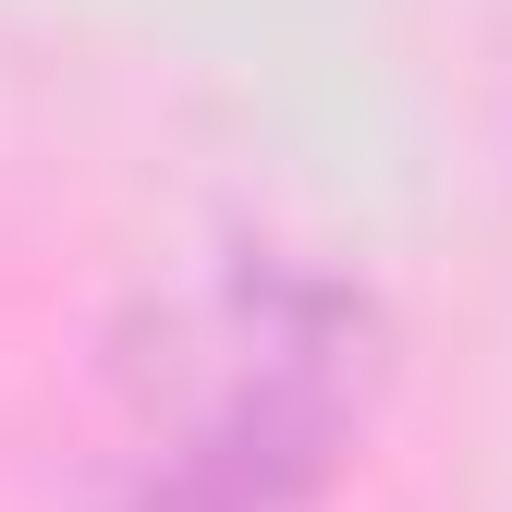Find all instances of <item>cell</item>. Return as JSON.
Masks as SVG:
<instances>
[{
    "mask_svg": "<svg viewBox=\"0 0 512 512\" xmlns=\"http://www.w3.org/2000/svg\"><path fill=\"white\" fill-rule=\"evenodd\" d=\"M391 378L378 305L305 256H220L110 354V512H305Z\"/></svg>",
    "mask_w": 512,
    "mask_h": 512,
    "instance_id": "obj_1",
    "label": "cell"
}]
</instances>
